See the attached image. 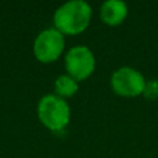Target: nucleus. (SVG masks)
I'll use <instances>...</instances> for the list:
<instances>
[{
    "label": "nucleus",
    "mask_w": 158,
    "mask_h": 158,
    "mask_svg": "<svg viewBox=\"0 0 158 158\" xmlns=\"http://www.w3.org/2000/svg\"><path fill=\"white\" fill-rule=\"evenodd\" d=\"M128 17V6L121 0H107L100 7V18L106 25L117 27Z\"/></svg>",
    "instance_id": "nucleus-6"
},
{
    "label": "nucleus",
    "mask_w": 158,
    "mask_h": 158,
    "mask_svg": "<svg viewBox=\"0 0 158 158\" xmlns=\"http://www.w3.org/2000/svg\"><path fill=\"white\" fill-rule=\"evenodd\" d=\"M143 96L147 100H157L158 98V81L157 79H150V81L146 82Z\"/></svg>",
    "instance_id": "nucleus-8"
},
{
    "label": "nucleus",
    "mask_w": 158,
    "mask_h": 158,
    "mask_svg": "<svg viewBox=\"0 0 158 158\" xmlns=\"http://www.w3.org/2000/svg\"><path fill=\"white\" fill-rule=\"evenodd\" d=\"M143 74L132 67H121L111 75V87L122 97H136L143 94L146 86Z\"/></svg>",
    "instance_id": "nucleus-3"
},
{
    "label": "nucleus",
    "mask_w": 158,
    "mask_h": 158,
    "mask_svg": "<svg viewBox=\"0 0 158 158\" xmlns=\"http://www.w3.org/2000/svg\"><path fill=\"white\" fill-rule=\"evenodd\" d=\"M92 7L83 0H71L54 13V27L63 35H79L90 24Z\"/></svg>",
    "instance_id": "nucleus-1"
},
{
    "label": "nucleus",
    "mask_w": 158,
    "mask_h": 158,
    "mask_svg": "<svg viewBox=\"0 0 158 158\" xmlns=\"http://www.w3.org/2000/svg\"><path fill=\"white\" fill-rule=\"evenodd\" d=\"M38 117L40 122L50 131H63L69 123L71 110L64 98L56 94H47L38 104Z\"/></svg>",
    "instance_id": "nucleus-2"
},
{
    "label": "nucleus",
    "mask_w": 158,
    "mask_h": 158,
    "mask_svg": "<svg viewBox=\"0 0 158 158\" xmlns=\"http://www.w3.org/2000/svg\"><path fill=\"white\" fill-rule=\"evenodd\" d=\"M64 35L56 28L42 31L35 39L33 53L40 63L49 64L56 61L64 52Z\"/></svg>",
    "instance_id": "nucleus-4"
},
{
    "label": "nucleus",
    "mask_w": 158,
    "mask_h": 158,
    "mask_svg": "<svg viewBox=\"0 0 158 158\" xmlns=\"http://www.w3.org/2000/svg\"><path fill=\"white\" fill-rule=\"evenodd\" d=\"M56 96L61 98L71 97L78 92V82L69 75H60L54 82Z\"/></svg>",
    "instance_id": "nucleus-7"
},
{
    "label": "nucleus",
    "mask_w": 158,
    "mask_h": 158,
    "mask_svg": "<svg viewBox=\"0 0 158 158\" xmlns=\"http://www.w3.org/2000/svg\"><path fill=\"white\" fill-rule=\"evenodd\" d=\"M65 68L71 78L77 82L85 81L94 72L96 58L86 46H75L65 56Z\"/></svg>",
    "instance_id": "nucleus-5"
}]
</instances>
